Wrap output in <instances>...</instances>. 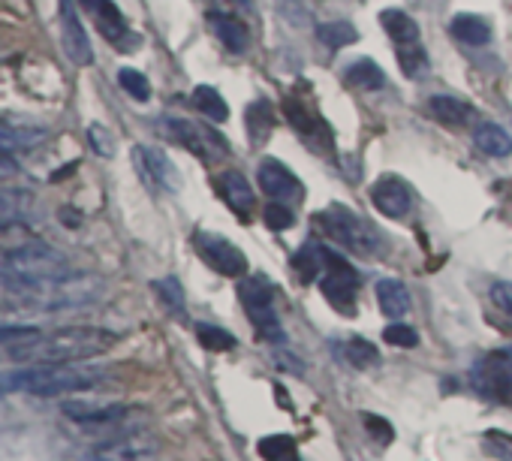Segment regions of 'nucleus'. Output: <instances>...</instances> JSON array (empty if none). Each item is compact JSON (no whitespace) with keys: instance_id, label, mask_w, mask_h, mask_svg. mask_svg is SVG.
Masks as SVG:
<instances>
[{"instance_id":"nucleus-25","label":"nucleus","mask_w":512,"mask_h":461,"mask_svg":"<svg viewBox=\"0 0 512 461\" xmlns=\"http://www.w3.org/2000/svg\"><path fill=\"white\" fill-rule=\"evenodd\" d=\"M380 25L386 28V34L392 37L395 46H413V43H419V25L404 10H383L380 13Z\"/></svg>"},{"instance_id":"nucleus-32","label":"nucleus","mask_w":512,"mask_h":461,"mask_svg":"<svg viewBox=\"0 0 512 461\" xmlns=\"http://www.w3.org/2000/svg\"><path fill=\"white\" fill-rule=\"evenodd\" d=\"M272 124H275V115H272V106H269L266 100H256V103L247 109V130H250L253 145H260V142L269 136Z\"/></svg>"},{"instance_id":"nucleus-19","label":"nucleus","mask_w":512,"mask_h":461,"mask_svg":"<svg viewBox=\"0 0 512 461\" xmlns=\"http://www.w3.org/2000/svg\"><path fill=\"white\" fill-rule=\"evenodd\" d=\"M79 4L91 13V19L97 22V28L103 31V37L109 43H118L121 46V40L130 37L127 34V22H124L121 10L112 4V0H79Z\"/></svg>"},{"instance_id":"nucleus-26","label":"nucleus","mask_w":512,"mask_h":461,"mask_svg":"<svg viewBox=\"0 0 512 461\" xmlns=\"http://www.w3.org/2000/svg\"><path fill=\"white\" fill-rule=\"evenodd\" d=\"M208 25L214 28L217 40H220L229 52H235V55H238V52H244V49H247V43H250L247 37H250V34H247V28H244L238 19H232V16H220V13H211V16H208Z\"/></svg>"},{"instance_id":"nucleus-5","label":"nucleus","mask_w":512,"mask_h":461,"mask_svg":"<svg viewBox=\"0 0 512 461\" xmlns=\"http://www.w3.org/2000/svg\"><path fill=\"white\" fill-rule=\"evenodd\" d=\"M70 275V260L49 248V245H28L7 257L4 263V284L22 287V284H43Z\"/></svg>"},{"instance_id":"nucleus-15","label":"nucleus","mask_w":512,"mask_h":461,"mask_svg":"<svg viewBox=\"0 0 512 461\" xmlns=\"http://www.w3.org/2000/svg\"><path fill=\"white\" fill-rule=\"evenodd\" d=\"M371 202L386 214V217H404L413 205V193L407 187V181H401L398 175H383L380 181H374L371 187Z\"/></svg>"},{"instance_id":"nucleus-41","label":"nucleus","mask_w":512,"mask_h":461,"mask_svg":"<svg viewBox=\"0 0 512 461\" xmlns=\"http://www.w3.org/2000/svg\"><path fill=\"white\" fill-rule=\"evenodd\" d=\"M263 217H266V226L275 229V233H284V229L293 226V208L284 205V202H269Z\"/></svg>"},{"instance_id":"nucleus-36","label":"nucleus","mask_w":512,"mask_h":461,"mask_svg":"<svg viewBox=\"0 0 512 461\" xmlns=\"http://www.w3.org/2000/svg\"><path fill=\"white\" fill-rule=\"evenodd\" d=\"M196 338H199V344H202L208 353H226V350L235 347V338H232L226 329L211 326V323H196Z\"/></svg>"},{"instance_id":"nucleus-42","label":"nucleus","mask_w":512,"mask_h":461,"mask_svg":"<svg viewBox=\"0 0 512 461\" xmlns=\"http://www.w3.org/2000/svg\"><path fill=\"white\" fill-rule=\"evenodd\" d=\"M281 19L293 28H308L311 25V13L308 7L302 4V0H281Z\"/></svg>"},{"instance_id":"nucleus-3","label":"nucleus","mask_w":512,"mask_h":461,"mask_svg":"<svg viewBox=\"0 0 512 461\" xmlns=\"http://www.w3.org/2000/svg\"><path fill=\"white\" fill-rule=\"evenodd\" d=\"M103 380H106L103 368H82L76 362H52V365L19 371V392L55 398V395H76V392L97 389Z\"/></svg>"},{"instance_id":"nucleus-13","label":"nucleus","mask_w":512,"mask_h":461,"mask_svg":"<svg viewBox=\"0 0 512 461\" xmlns=\"http://www.w3.org/2000/svg\"><path fill=\"white\" fill-rule=\"evenodd\" d=\"M256 178H260V187L275 199V202H299L302 199V184L299 178L281 163V160H263L260 163V172H256Z\"/></svg>"},{"instance_id":"nucleus-2","label":"nucleus","mask_w":512,"mask_h":461,"mask_svg":"<svg viewBox=\"0 0 512 461\" xmlns=\"http://www.w3.org/2000/svg\"><path fill=\"white\" fill-rule=\"evenodd\" d=\"M115 344V335L97 326H73V329H61L52 335H43L34 350L28 353L25 362H40V365H52V362H82L91 359L103 350H109Z\"/></svg>"},{"instance_id":"nucleus-37","label":"nucleus","mask_w":512,"mask_h":461,"mask_svg":"<svg viewBox=\"0 0 512 461\" xmlns=\"http://www.w3.org/2000/svg\"><path fill=\"white\" fill-rule=\"evenodd\" d=\"M118 82H121V88H124L133 100H139V103H145V100L151 97V85H148V79H145L139 70L124 67V70L118 73Z\"/></svg>"},{"instance_id":"nucleus-38","label":"nucleus","mask_w":512,"mask_h":461,"mask_svg":"<svg viewBox=\"0 0 512 461\" xmlns=\"http://www.w3.org/2000/svg\"><path fill=\"white\" fill-rule=\"evenodd\" d=\"M398 61H401V70H404L407 76H419V73L428 67V55H425V49H422L419 43H413V46H398Z\"/></svg>"},{"instance_id":"nucleus-4","label":"nucleus","mask_w":512,"mask_h":461,"mask_svg":"<svg viewBox=\"0 0 512 461\" xmlns=\"http://www.w3.org/2000/svg\"><path fill=\"white\" fill-rule=\"evenodd\" d=\"M314 229H320V233L326 239H332L335 245H341L344 251L350 254H359V257H380L386 242L383 236L377 233V226L368 223L365 217L353 214L350 208L344 205H332L320 214H314Z\"/></svg>"},{"instance_id":"nucleus-30","label":"nucleus","mask_w":512,"mask_h":461,"mask_svg":"<svg viewBox=\"0 0 512 461\" xmlns=\"http://www.w3.org/2000/svg\"><path fill=\"white\" fill-rule=\"evenodd\" d=\"M344 79H347V85H353L359 91H380L386 85V73L371 58H359L353 67H347Z\"/></svg>"},{"instance_id":"nucleus-16","label":"nucleus","mask_w":512,"mask_h":461,"mask_svg":"<svg viewBox=\"0 0 512 461\" xmlns=\"http://www.w3.org/2000/svg\"><path fill=\"white\" fill-rule=\"evenodd\" d=\"M287 118L302 133V139H308L311 145H317V148H329L332 145V130L326 127V121L314 109H305L302 103L287 100Z\"/></svg>"},{"instance_id":"nucleus-27","label":"nucleus","mask_w":512,"mask_h":461,"mask_svg":"<svg viewBox=\"0 0 512 461\" xmlns=\"http://www.w3.org/2000/svg\"><path fill=\"white\" fill-rule=\"evenodd\" d=\"M377 302H380V311L386 317H404L410 311V293L401 281H392V278H383L377 284Z\"/></svg>"},{"instance_id":"nucleus-46","label":"nucleus","mask_w":512,"mask_h":461,"mask_svg":"<svg viewBox=\"0 0 512 461\" xmlns=\"http://www.w3.org/2000/svg\"><path fill=\"white\" fill-rule=\"evenodd\" d=\"M19 172H22L19 160H16L10 151H0V181H10V178H16Z\"/></svg>"},{"instance_id":"nucleus-17","label":"nucleus","mask_w":512,"mask_h":461,"mask_svg":"<svg viewBox=\"0 0 512 461\" xmlns=\"http://www.w3.org/2000/svg\"><path fill=\"white\" fill-rule=\"evenodd\" d=\"M217 190H220V196L226 199V205H229L235 214L250 217V211H253V205H256V196H253V187L247 184V178H244L241 172H235V169L220 172V175H217Z\"/></svg>"},{"instance_id":"nucleus-43","label":"nucleus","mask_w":512,"mask_h":461,"mask_svg":"<svg viewBox=\"0 0 512 461\" xmlns=\"http://www.w3.org/2000/svg\"><path fill=\"white\" fill-rule=\"evenodd\" d=\"M383 338H386L392 347H416V344H419L416 329H413V326H407V323H392V326H386Z\"/></svg>"},{"instance_id":"nucleus-1","label":"nucleus","mask_w":512,"mask_h":461,"mask_svg":"<svg viewBox=\"0 0 512 461\" xmlns=\"http://www.w3.org/2000/svg\"><path fill=\"white\" fill-rule=\"evenodd\" d=\"M13 299H19L28 308H46V311H58V308H79V305H91L100 293H103V281L94 275H64L55 281H43V284H22V287H7Z\"/></svg>"},{"instance_id":"nucleus-10","label":"nucleus","mask_w":512,"mask_h":461,"mask_svg":"<svg viewBox=\"0 0 512 461\" xmlns=\"http://www.w3.org/2000/svg\"><path fill=\"white\" fill-rule=\"evenodd\" d=\"M193 248H196V254L214 269V272H220L223 278H244V272H247V260H244V254L232 245V242H226L223 236H214V233H196L193 236Z\"/></svg>"},{"instance_id":"nucleus-7","label":"nucleus","mask_w":512,"mask_h":461,"mask_svg":"<svg viewBox=\"0 0 512 461\" xmlns=\"http://www.w3.org/2000/svg\"><path fill=\"white\" fill-rule=\"evenodd\" d=\"M320 290L335 311L353 314L359 296V272L335 251H326V269L320 275Z\"/></svg>"},{"instance_id":"nucleus-48","label":"nucleus","mask_w":512,"mask_h":461,"mask_svg":"<svg viewBox=\"0 0 512 461\" xmlns=\"http://www.w3.org/2000/svg\"><path fill=\"white\" fill-rule=\"evenodd\" d=\"M232 4H235L238 10H250V7H253V0H232Z\"/></svg>"},{"instance_id":"nucleus-47","label":"nucleus","mask_w":512,"mask_h":461,"mask_svg":"<svg viewBox=\"0 0 512 461\" xmlns=\"http://www.w3.org/2000/svg\"><path fill=\"white\" fill-rule=\"evenodd\" d=\"M19 392V371H0V398Z\"/></svg>"},{"instance_id":"nucleus-33","label":"nucleus","mask_w":512,"mask_h":461,"mask_svg":"<svg viewBox=\"0 0 512 461\" xmlns=\"http://www.w3.org/2000/svg\"><path fill=\"white\" fill-rule=\"evenodd\" d=\"M341 353H344V359H347L353 368H359V371L374 368V365L380 362V350H377L371 341H365V338H350V341L341 347Z\"/></svg>"},{"instance_id":"nucleus-20","label":"nucleus","mask_w":512,"mask_h":461,"mask_svg":"<svg viewBox=\"0 0 512 461\" xmlns=\"http://www.w3.org/2000/svg\"><path fill=\"white\" fill-rule=\"evenodd\" d=\"M34 193L19 190V187H0V229L22 223L34 214Z\"/></svg>"},{"instance_id":"nucleus-34","label":"nucleus","mask_w":512,"mask_h":461,"mask_svg":"<svg viewBox=\"0 0 512 461\" xmlns=\"http://www.w3.org/2000/svg\"><path fill=\"white\" fill-rule=\"evenodd\" d=\"M260 455H263L266 461H299L296 440L287 437V434H275V437L260 440Z\"/></svg>"},{"instance_id":"nucleus-29","label":"nucleus","mask_w":512,"mask_h":461,"mask_svg":"<svg viewBox=\"0 0 512 461\" xmlns=\"http://www.w3.org/2000/svg\"><path fill=\"white\" fill-rule=\"evenodd\" d=\"M449 28H452V37H455L458 43H464V46H485V43L491 40L488 22L479 19V16H470V13L455 16Z\"/></svg>"},{"instance_id":"nucleus-44","label":"nucleus","mask_w":512,"mask_h":461,"mask_svg":"<svg viewBox=\"0 0 512 461\" xmlns=\"http://www.w3.org/2000/svg\"><path fill=\"white\" fill-rule=\"evenodd\" d=\"M88 136H91V145H94V151H97V154H103V157H112V151H115V142H112V136L106 133V127L94 124V127L88 130Z\"/></svg>"},{"instance_id":"nucleus-21","label":"nucleus","mask_w":512,"mask_h":461,"mask_svg":"<svg viewBox=\"0 0 512 461\" xmlns=\"http://www.w3.org/2000/svg\"><path fill=\"white\" fill-rule=\"evenodd\" d=\"M46 139V133L34 124H16V121H0V151H31Z\"/></svg>"},{"instance_id":"nucleus-18","label":"nucleus","mask_w":512,"mask_h":461,"mask_svg":"<svg viewBox=\"0 0 512 461\" xmlns=\"http://www.w3.org/2000/svg\"><path fill=\"white\" fill-rule=\"evenodd\" d=\"M64 413L79 425H118L127 419V407L121 404H88V401H67Z\"/></svg>"},{"instance_id":"nucleus-22","label":"nucleus","mask_w":512,"mask_h":461,"mask_svg":"<svg viewBox=\"0 0 512 461\" xmlns=\"http://www.w3.org/2000/svg\"><path fill=\"white\" fill-rule=\"evenodd\" d=\"M40 338H43V332L31 329V326H0V356L25 362Z\"/></svg>"},{"instance_id":"nucleus-28","label":"nucleus","mask_w":512,"mask_h":461,"mask_svg":"<svg viewBox=\"0 0 512 461\" xmlns=\"http://www.w3.org/2000/svg\"><path fill=\"white\" fill-rule=\"evenodd\" d=\"M473 142L488 157H509L512 154V136L500 124H479L473 133Z\"/></svg>"},{"instance_id":"nucleus-9","label":"nucleus","mask_w":512,"mask_h":461,"mask_svg":"<svg viewBox=\"0 0 512 461\" xmlns=\"http://www.w3.org/2000/svg\"><path fill=\"white\" fill-rule=\"evenodd\" d=\"M163 127H166L169 139H175L178 145H184L187 151H193L202 160H217V157H223L229 151L226 139L220 133H214L211 127H202V124H193V121H181V118L163 121Z\"/></svg>"},{"instance_id":"nucleus-11","label":"nucleus","mask_w":512,"mask_h":461,"mask_svg":"<svg viewBox=\"0 0 512 461\" xmlns=\"http://www.w3.org/2000/svg\"><path fill=\"white\" fill-rule=\"evenodd\" d=\"M157 455H160V443L154 434L130 431V434L100 443L91 461H157Z\"/></svg>"},{"instance_id":"nucleus-24","label":"nucleus","mask_w":512,"mask_h":461,"mask_svg":"<svg viewBox=\"0 0 512 461\" xmlns=\"http://www.w3.org/2000/svg\"><path fill=\"white\" fill-rule=\"evenodd\" d=\"M326 245H317V242H311V245H302L299 248V254L293 257V272L305 281V284H314L320 275H323V269H326Z\"/></svg>"},{"instance_id":"nucleus-6","label":"nucleus","mask_w":512,"mask_h":461,"mask_svg":"<svg viewBox=\"0 0 512 461\" xmlns=\"http://www.w3.org/2000/svg\"><path fill=\"white\" fill-rule=\"evenodd\" d=\"M238 299L244 314L250 317V323L260 332V338L266 341H284V329L281 320L275 314V290L263 275H250L238 284Z\"/></svg>"},{"instance_id":"nucleus-39","label":"nucleus","mask_w":512,"mask_h":461,"mask_svg":"<svg viewBox=\"0 0 512 461\" xmlns=\"http://www.w3.org/2000/svg\"><path fill=\"white\" fill-rule=\"evenodd\" d=\"M362 425H365V431L371 434V440L377 446H389L395 440V428L383 416H377V413H362Z\"/></svg>"},{"instance_id":"nucleus-23","label":"nucleus","mask_w":512,"mask_h":461,"mask_svg":"<svg viewBox=\"0 0 512 461\" xmlns=\"http://www.w3.org/2000/svg\"><path fill=\"white\" fill-rule=\"evenodd\" d=\"M428 109H431V115L437 118V121H443V124H449V127H464V124H470L473 121V106L470 103H464V100H458V97H431L428 100Z\"/></svg>"},{"instance_id":"nucleus-40","label":"nucleus","mask_w":512,"mask_h":461,"mask_svg":"<svg viewBox=\"0 0 512 461\" xmlns=\"http://www.w3.org/2000/svg\"><path fill=\"white\" fill-rule=\"evenodd\" d=\"M154 290L160 293V299L166 302V308H169V311L184 314V290H181V284H178L175 278H163V281H157V284H154Z\"/></svg>"},{"instance_id":"nucleus-35","label":"nucleus","mask_w":512,"mask_h":461,"mask_svg":"<svg viewBox=\"0 0 512 461\" xmlns=\"http://www.w3.org/2000/svg\"><path fill=\"white\" fill-rule=\"evenodd\" d=\"M317 37L329 46V49H344V46H353L359 40L356 28L350 22H329V25H320L317 28Z\"/></svg>"},{"instance_id":"nucleus-12","label":"nucleus","mask_w":512,"mask_h":461,"mask_svg":"<svg viewBox=\"0 0 512 461\" xmlns=\"http://www.w3.org/2000/svg\"><path fill=\"white\" fill-rule=\"evenodd\" d=\"M61 43H64V52L70 55L73 64L85 67L91 64L94 52H91V43H88V31L73 7V0H61Z\"/></svg>"},{"instance_id":"nucleus-31","label":"nucleus","mask_w":512,"mask_h":461,"mask_svg":"<svg viewBox=\"0 0 512 461\" xmlns=\"http://www.w3.org/2000/svg\"><path fill=\"white\" fill-rule=\"evenodd\" d=\"M193 106L205 115V118H211V121H226L229 118V109H226V100L220 97V91H214L211 85H196V91H193Z\"/></svg>"},{"instance_id":"nucleus-8","label":"nucleus","mask_w":512,"mask_h":461,"mask_svg":"<svg viewBox=\"0 0 512 461\" xmlns=\"http://www.w3.org/2000/svg\"><path fill=\"white\" fill-rule=\"evenodd\" d=\"M470 377L479 395L497 404H512V350H494L482 356Z\"/></svg>"},{"instance_id":"nucleus-45","label":"nucleus","mask_w":512,"mask_h":461,"mask_svg":"<svg viewBox=\"0 0 512 461\" xmlns=\"http://www.w3.org/2000/svg\"><path fill=\"white\" fill-rule=\"evenodd\" d=\"M491 302H494L503 314L512 317V284H509V281H497V284L491 287Z\"/></svg>"},{"instance_id":"nucleus-14","label":"nucleus","mask_w":512,"mask_h":461,"mask_svg":"<svg viewBox=\"0 0 512 461\" xmlns=\"http://www.w3.org/2000/svg\"><path fill=\"white\" fill-rule=\"evenodd\" d=\"M133 160H136L145 181H151V184H157L163 190H178L181 187V172L175 169V163L163 151L139 145V148H133Z\"/></svg>"}]
</instances>
